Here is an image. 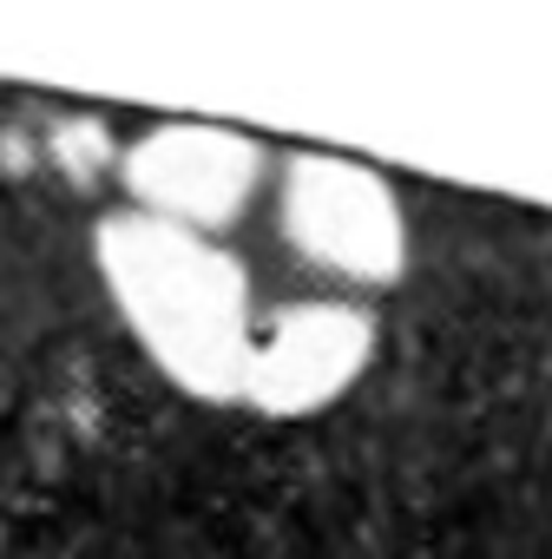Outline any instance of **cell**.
Wrapping results in <instances>:
<instances>
[{
    "label": "cell",
    "mask_w": 552,
    "mask_h": 559,
    "mask_svg": "<svg viewBox=\"0 0 552 559\" xmlns=\"http://www.w3.org/2000/svg\"><path fill=\"white\" fill-rule=\"evenodd\" d=\"M47 158H53V171H67L73 185H93V178L119 171V145H112V132H106L99 119H53Z\"/></svg>",
    "instance_id": "obj_5"
},
{
    "label": "cell",
    "mask_w": 552,
    "mask_h": 559,
    "mask_svg": "<svg viewBox=\"0 0 552 559\" xmlns=\"http://www.w3.org/2000/svg\"><path fill=\"white\" fill-rule=\"evenodd\" d=\"M119 185H125L139 217H158V224H178L197 237H224L263 198L269 152L250 132L171 119V126L139 132L119 152Z\"/></svg>",
    "instance_id": "obj_3"
},
{
    "label": "cell",
    "mask_w": 552,
    "mask_h": 559,
    "mask_svg": "<svg viewBox=\"0 0 552 559\" xmlns=\"http://www.w3.org/2000/svg\"><path fill=\"white\" fill-rule=\"evenodd\" d=\"M369 362H375V317L349 297H303L256 317L237 402L269 421H303L336 408Z\"/></svg>",
    "instance_id": "obj_4"
},
{
    "label": "cell",
    "mask_w": 552,
    "mask_h": 559,
    "mask_svg": "<svg viewBox=\"0 0 552 559\" xmlns=\"http://www.w3.org/2000/svg\"><path fill=\"white\" fill-rule=\"evenodd\" d=\"M284 243L343 290H388L408 270V217L395 185L343 152H297L276 171Z\"/></svg>",
    "instance_id": "obj_2"
},
{
    "label": "cell",
    "mask_w": 552,
    "mask_h": 559,
    "mask_svg": "<svg viewBox=\"0 0 552 559\" xmlns=\"http://www.w3.org/2000/svg\"><path fill=\"white\" fill-rule=\"evenodd\" d=\"M93 263L112 310L165 382L197 402H237L256 343V304L243 263L197 230L112 211L93 230Z\"/></svg>",
    "instance_id": "obj_1"
}]
</instances>
